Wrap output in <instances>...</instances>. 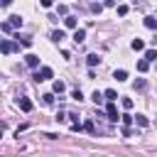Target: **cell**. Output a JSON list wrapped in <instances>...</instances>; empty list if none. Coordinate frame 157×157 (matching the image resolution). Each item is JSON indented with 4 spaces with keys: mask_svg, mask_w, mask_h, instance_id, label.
<instances>
[{
    "mask_svg": "<svg viewBox=\"0 0 157 157\" xmlns=\"http://www.w3.org/2000/svg\"><path fill=\"white\" fill-rule=\"evenodd\" d=\"M52 76H54V71H52L49 66H42V69L34 74V81H49Z\"/></svg>",
    "mask_w": 157,
    "mask_h": 157,
    "instance_id": "obj_1",
    "label": "cell"
},
{
    "mask_svg": "<svg viewBox=\"0 0 157 157\" xmlns=\"http://www.w3.org/2000/svg\"><path fill=\"white\" fill-rule=\"evenodd\" d=\"M15 49H17L15 42H10V39H0V52H2V54H10V52H15Z\"/></svg>",
    "mask_w": 157,
    "mask_h": 157,
    "instance_id": "obj_2",
    "label": "cell"
},
{
    "mask_svg": "<svg viewBox=\"0 0 157 157\" xmlns=\"http://www.w3.org/2000/svg\"><path fill=\"white\" fill-rule=\"evenodd\" d=\"M25 64L32 66V69H37V66H39V56H37V54H27V56H25Z\"/></svg>",
    "mask_w": 157,
    "mask_h": 157,
    "instance_id": "obj_3",
    "label": "cell"
},
{
    "mask_svg": "<svg viewBox=\"0 0 157 157\" xmlns=\"http://www.w3.org/2000/svg\"><path fill=\"white\" fill-rule=\"evenodd\" d=\"M118 118H120V115H118V110H115V103H108V120H110V123H118Z\"/></svg>",
    "mask_w": 157,
    "mask_h": 157,
    "instance_id": "obj_4",
    "label": "cell"
},
{
    "mask_svg": "<svg viewBox=\"0 0 157 157\" xmlns=\"http://www.w3.org/2000/svg\"><path fill=\"white\" fill-rule=\"evenodd\" d=\"M103 98H108L110 103H115V101H118V93H115L113 88H105V91H103Z\"/></svg>",
    "mask_w": 157,
    "mask_h": 157,
    "instance_id": "obj_5",
    "label": "cell"
},
{
    "mask_svg": "<svg viewBox=\"0 0 157 157\" xmlns=\"http://www.w3.org/2000/svg\"><path fill=\"white\" fill-rule=\"evenodd\" d=\"M20 108H22L25 113H29V110H32V101H29V98H20Z\"/></svg>",
    "mask_w": 157,
    "mask_h": 157,
    "instance_id": "obj_6",
    "label": "cell"
},
{
    "mask_svg": "<svg viewBox=\"0 0 157 157\" xmlns=\"http://www.w3.org/2000/svg\"><path fill=\"white\" fill-rule=\"evenodd\" d=\"M83 39H86V29H76V32H74V42H78V44H81Z\"/></svg>",
    "mask_w": 157,
    "mask_h": 157,
    "instance_id": "obj_7",
    "label": "cell"
},
{
    "mask_svg": "<svg viewBox=\"0 0 157 157\" xmlns=\"http://www.w3.org/2000/svg\"><path fill=\"white\" fill-rule=\"evenodd\" d=\"M155 59H157V49H147V52H145V61L150 64V61H155Z\"/></svg>",
    "mask_w": 157,
    "mask_h": 157,
    "instance_id": "obj_8",
    "label": "cell"
},
{
    "mask_svg": "<svg viewBox=\"0 0 157 157\" xmlns=\"http://www.w3.org/2000/svg\"><path fill=\"white\" fill-rule=\"evenodd\" d=\"M10 25H12V29H15V27H22V17H20V15H12V17H10Z\"/></svg>",
    "mask_w": 157,
    "mask_h": 157,
    "instance_id": "obj_9",
    "label": "cell"
},
{
    "mask_svg": "<svg viewBox=\"0 0 157 157\" xmlns=\"http://www.w3.org/2000/svg\"><path fill=\"white\" fill-rule=\"evenodd\" d=\"M66 91V83L64 81H54V93H64Z\"/></svg>",
    "mask_w": 157,
    "mask_h": 157,
    "instance_id": "obj_10",
    "label": "cell"
},
{
    "mask_svg": "<svg viewBox=\"0 0 157 157\" xmlns=\"http://www.w3.org/2000/svg\"><path fill=\"white\" fill-rule=\"evenodd\" d=\"M145 27L147 29H157V20L155 17H145Z\"/></svg>",
    "mask_w": 157,
    "mask_h": 157,
    "instance_id": "obj_11",
    "label": "cell"
},
{
    "mask_svg": "<svg viewBox=\"0 0 157 157\" xmlns=\"http://www.w3.org/2000/svg\"><path fill=\"white\" fill-rule=\"evenodd\" d=\"M86 61H88V66H96L101 59H98V54H88V56H86Z\"/></svg>",
    "mask_w": 157,
    "mask_h": 157,
    "instance_id": "obj_12",
    "label": "cell"
},
{
    "mask_svg": "<svg viewBox=\"0 0 157 157\" xmlns=\"http://www.w3.org/2000/svg\"><path fill=\"white\" fill-rule=\"evenodd\" d=\"M64 25H66L69 29H74V27H76V17H71V15H69V17L64 20Z\"/></svg>",
    "mask_w": 157,
    "mask_h": 157,
    "instance_id": "obj_13",
    "label": "cell"
},
{
    "mask_svg": "<svg viewBox=\"0 0 157 157\" xmlns=\"http://www.w3.org/2000/svg\"><path fill=\"white\" fill-rule=\"evenodd\" d=\"M17 39H20L22 47H32V37H20V34H17Z\"/></svg>",
    "mask_w": 157,
    "mask_h": 157,
    "instance_id": "obj_14",
    "label": "cell"
},
{
    "mask_svg": "<svg viewBox=\"0 0 157 157\" xmlns=\"http://www.w3.org/2000/svg\"><path fill=\"white\" fill-rule=\"evenodd\" d=\"M115 78H118V81H125V78H128V71H125V69H118V71H115Z\"/></svg>",
    "mask_w": 157,
    "mask_h": 157,
    "instance_id": "obj_15",
    "label": "cell"
},
{
    "mask_svg": "<svg viewBox=\"0 0 157 157\" xmlns=\"http://www.w3.org/2000/svg\"><path fill=\"white\" fill-rule=\"evenodd\" d=\"M91 98H93V103H96V105H98V103H103V93H101V91H93V96H91Z\"/></svg>",
    "mask_w": 157,
    "mask_h": 157,
    "instance_id": "obj_16",
    "label": "cell"
},
{
    "mask_svg": "<svg viewBox=\"0 0 157 157\" xmlns=\"http://www.w3.org/2000/svg\"><path fill=\"white\" fill-rule=\"evenodd\" d=\"M132 49H135V52H140V49H145V44H142V39H132Z\"/></svg>",
    "mask_w": 157,
    "mask_h": 157,
    "instance_id": "obj_17",
    "label": "cell"
},
{
    "mask_svg": "<svg viewBox=\"0 0 157 157\" xmlns=\"http://www.w3.org/2000/svg\"><path fill=\"white\" fill-rule=\"evenodd\" d=\"M52 39H54V42H59V39H64V32H61V29H56V32H52Z\"/></svg>",
    "mask_w": 157,
    "mask_h": 157,
    "instance_id": "obj_18",
    "label": "cell"
},
{
    "mask_svg": "<svg viewBox=\"0 0 157 157\" xmlns=\"http://www.w3.org/2000/svg\"><path fill=\"white\" fill-rule=\"evenodd\" d=\"M135 123H137V125H142V128H145V125H147V118H145V115H135Z\"/></svg>",
    "mask_w": 157,
    "mask_h": 157,
    "instance_id": "obj_19",
    "label": "cell"
},
{
    "mask_svg": "<svg viewBox=\"0 0 157 157\" xmlns=\"http://www.w3.org/2000/svg\"><path fill=\"white\" fill-rule=\"evenodd\" d=\"M147 66H150V64H147L145 59H142V61H137V71H147Z\"/></svg>",
    "mask_w": 157,
    "mask_h": 157,
    "instance_id": "obj_20",
    "label": "cell"
},
{
    "mask_svg": "<svg viewBox=\"0 0 157 157\" xmlns=\"http://www.w3.org/2000/svg\"><path fill=\"white\" fill-rule=\"evenodd\" d=\"M120 120H123V125H125V128H128V125H130V123H132V115H120Z\"/></svg>",
    "mask_w": 157,
    "mask_h": 157,
    "instance_id": "obj_21",
    "label": "cell"
},
{
    "mask_svg": "<svg viewBox=\"0 0 157 157\" xmlns=\"http://www.w3.org/2000/svg\"><path fill=\"white\" fill-rule=\"evenodd\" d=\"M0 29H2V32H12V25H10V22H2Z\"/></svg>",
    "mask_w": 157,
    "mask_h": 157,
    "instance_id": "obj_22",
    "label": "cell"
},
{
    "mask_svg": "<svg viewBox=\"0 0 157 157\" xmlns=\"http://www.w3.org/2000/svg\"><path fill=\"white\" fill-rule=\"evenodd\" d=\"M135 88L142 91V88H145V78H137V81H135Z\"/></svg>",
    "mask_w": 157,
    "mask_h": 157,
    "instance_id": "obj_23",
    "label": "cell"
},
{
    "mask_svg": "<svg viewBox=\"0 0 157 157\" xmlns=\"http://www.w3.org/2000/svg\"><path fill=\"white\" fill-rule=\"evenodd\" d=\"M128 10H130L128 5H120V7H118V15H128Z\"/></svg>",
    "mask_w": 157,
    "mask_h": 157,
    "instance_id": "obj_24",
    "label": "cell"
},
{
    "mask_svg": "<svg viewBox=\"0 0 157 157\" xmlns=\"http://www.w3.org/2000/svg\"><path fill=\"white\" fill-rule=\"evenodd\" d=\"M83 130H88V132H93V130H96V128H93V123H91V120H88V123H86V125H83Z\"/></svg>",
    "mask_w": 157,
    "mask_h": 157,
    "instance_id": "obj_25",
    "label": "cell"
}]
</instances>
